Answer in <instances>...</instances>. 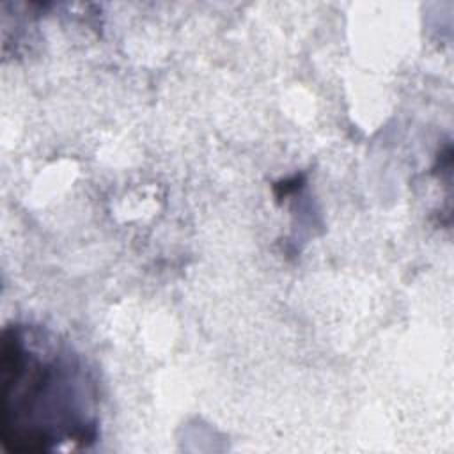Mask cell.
<instances>
[{
	"mask_svg": "<svg viewBox=\"0 0 454 454\" xmlns=\"http://www.w3.org/2000/svg\"><path fill=\"white\" fill-rule=\"evenodd\" d=\"M0 411L2 443L11 452L96 438L92 394L82 365L27 326L4 330Z\"/></svg>",
	"mask_w": 454,
	"mask_h": 454,
	"instance_id": "1",
	"label": "cell"
}]
</instances>
